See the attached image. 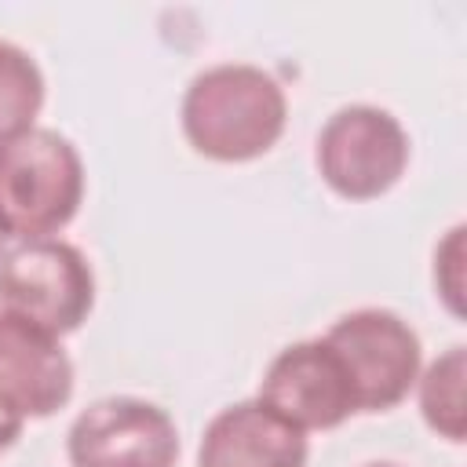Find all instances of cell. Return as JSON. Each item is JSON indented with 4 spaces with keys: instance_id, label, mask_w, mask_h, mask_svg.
Returning a JSON list of instances; mask_svg holds the SVG:
<instances>
[{
    "instance_id": "5b68a950",
    "label": "cell",
    "mask_w": 467,
    "mask_h": 467,
    "mask_svg": "<svg viewBox=\"0 0 467 467\" xmlns=\"http://www.w3.org/2000/svg\"><path fill=\"white\" fill-rule=\"evenodd\" d=\"M321 339L343 361L358 412H387L401 405L423 368L416 328L383 306L343 314Z\"/></svg>"
},
{
    "instance_id": "8fae6325",
    "label": "cell",
    "mask_w": 467,
    "mask_h": 467,
    "mask_svg": "<svg viewBox=\"0 0 467 467\" xmlns=\"http://www.w3.org/2000/svg\"><path fill=\"white\" fill-rule=\"evenodd\" d=\"M40 106H44V73L36 58L18 44L0 40V142L36 128Z\"/></svg>"
},
{
    "instance_id": "7c38bea8",
    "label": "cell",
    "mask_w": 467,
    "mask_h": 467,
    "mask_svg": "<svg viewBox=\"0 0 467 467\" xmlns=\"http://www.w3.org/2000/svg\"><path fill=\"white\" fill-rule=\"evenodd\" d=\"M434 288L452 317H463V226H452L434 248Z\"/></svg>"
},
{
    "instance_id": "6da1fadb",
    "label": "cell",
    "mask_w": 467,
    "mask_h": 467,
    "mask_svg": "<svg viewBox=\"0 0 467 467\" xmlns=\"http://www.w3.org/2000/svg\"><path fill=\"white\" fill-rule=\"evenodd\" d=\"M179 120L201 157L244 164L277 146L288 124V99L274 73L252 62H219L186 84Z\"/></svg>"
},
{
    "instance_id": "9a60e30c",
    "label": "cell",
    "mask_w": 467,
    "mask_h": 467,
    "mask_svg": "<svg viewBox=\"0 0 467 467\" xmlns=\"http://www.w3.org/2000/svg\"><path fill=\"white\" fill-rule=\"evenodd\" d=\"M365 467H398V463H365Z\"/></svg>"
},
{
    "instance_id": "3957f363",
    "label": "cell",
    "mask_w": 467,
    "mask_h": 467,
    "mask_svg": "<svg viewBox=\"0 0 467 467\" xmlns=\"http://www.w3.org/2000/svg\"><path fill=\"white\" fill-rule=\"evenodd\" d=\"M91 306L95 270L77 244L44 237L0 255V314L62 339L88 321Z\"/></svg>"
},
{
    "instance_id": "ba28073f",
    "label": "cell",
    "mask_w": 467,
    "mask_h": 467,
    "mask_svg": "<svg viewBox=\"0 0 467 467\" xmlns=\"http://www.w3.org/2000/svg\"><path fill=\"white\" fill-rule=\"evenodd\" d=\"M306 434L259 398L219 409L197 445V467H306Z\"/></svg>"
},
{
    "instance_id": "30bf717a",
    "label": "cell",
    "mask_w": 467,
    "mask_h": 467,
    "mask_svg": "<svg viewBox=\"0 0 467 467\" xmlns=\"http://www.w3.org/2000/svg\"><path fill=\"white\" fill-rule=\"evenodd\" d=\"M467 350L456 343L445 354H438L427 368H420L416 376V401H420V416L423 423L460 445L467 438Z\"/></svg>"
},
{
    "instance_id": "8992f818",
    "label": "cell",
    "mask_w": 467,
    "mask_h": 467,
    "mask_svg": "<svg viewBox=\"0 0 467 467\" xmlns=\"http://www.w3.org/2000/svg\"><path fill=\"white\" fill-rule=\"evenodd\" d=\"M69 467H175L179 431L175 420L131 394L91 401L66 434Z\"/></svg>"
},
{
    "instance_id": "52a82bcc",
    "label": "cell",
    "mask_w": 467,
    "mask_h": 467,
    "mask_svg": "<svg viewBox=\"0 0 467 467\" xmlns=\"http://www.w3.org/2000/svg\"><path fill=\"white\" fill-rule=\"evenodd\" d=\"M259 401L303 434L332 431L358 412L350 376L325 339H299L277 350L263 372Z\"/></svg>"
},
{
    "instance_id": "9c48e42d",
    "label": "cell",
    "mask_w": 467,
    "mask_h": 467,
    "mask_svg": "<svg viewBox=\"0 0 467 467\" xmlns=\"http://www.w3.org/2000/svg\"><path fill=\"white\" fill-rule=\"evenodd\" d=\"M0 398L26 420H44L73 398V361L62 339L0 314Z\"/></svg>"
},
{
    "instance_id": "5bb4252c",
    "label": "cell",
    "mask_w": 467,
    "mask_h": 467,
    "mask_svg": "<svg viewBox=\"0 0 467 467\" xmlns=\"http://www.w3.org/2000/svg\"><path fill=\"white\" fill-rule=\"evenodd\" d=\"M4 252H7V234L0 230V255H4Z\"/></svg>"
},
{
    "instance_id": "277c9868",
    "label": "cell",
    "mask_w": 467,
    "mask_h": 467,
    "mask_svg": "<svg viewBox=\"0 0 467 467\" xmlns=\"http://www.w3.org/2000/svg\"><path fill=\"white\" fill-rule=\"evenodd\" d=\"M409 153V135L390 109L354 102L321 124L314 164L332 193L347 201H376L398 186Z\"/></svg>"
},
{
    "instance_id": "4fadbf2b",
    "label": "cell",
    "mask_w": 467,
    "mask_h": 467,
    "mask_svg": "<svg viewBox=\"0 0 467 467\" xmlns=\"http://www.w3.org/2000/svg\"><path fill=\"white\" fill-rule=\"evenodd\" d=\"M22 427H26V416H22L11 401H4V398H0V452H7V449L18 441Z\"/></svg>"
},
{
    "instance_id": "7a4b0ae2",
    "label": "cell",
    "mask_w": 467,
    "mask_h": 467,
    "mask_svg": "<svg viewBox=\"0 0 467 467\" xmlns=\"http://www.w3.org/2000/svg\"><path fill=\"white\" fill-rule=\"evenodd\" d=\"M84 201V161L55 128L0 142V230L7 241L58 237Z\"/></svg>"
}]
</instances>
